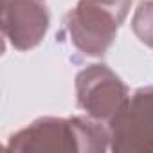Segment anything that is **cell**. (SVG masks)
Returning a JSON list of instances; mask_svg holds the SVG:
<instances>
[{
    "mask_svg": "<svg viewBox=\"0 0 153 153\" xmlns=\"http://www.w3.org/2000/svg\"><path fill=\"white\" fill-rule=\"evenodd\" d=\"M9 151L24 153H105L110 131L88 115L40 117L7 139Z\"/></svg>",
    "mask_w": 153,
    "mask_h": 153,
    "instance_id": "obj_1",
    "label": "cell"
},
{
    "mask_svg": "<svg viewBox=\"0 0 153 153\" xmlns=\"http://www.w3.org/2000/svg\"><path fill=\"white\" fill-rule=\"evenodd\" d=\"M133 0H78L65 16L68 42L85 56L99 58L114 43Z\"/></svg>",
    "mask_w": 153,
    "mask_h": 153,
    "instance_id": "obj_2",
    "label": "cell"
},
{
    "mask_svg": "<svg viewBox=\"0 0 153 153\" xmlns=\"http://www.w3.org/2000/svg\"><path fill=\"white\" fill-rule=\"evenodd\" d=\"M130 90L105 63H92L76 76V103L92 119L108 123L124 108Z\"/></svg>",
    "mask_w": 153,
    "mask_h": 153,
    "instance_id": "obj_3",
    "label": "cell"
},
{
    "mask_svg": "<svg viewBox=\"0 0 153 153\" xmlns=\"http://www.w3.org/2000/svg\"><path fill=\"white\" fill-rule=\"evenodd\" d=\"M110 151L153 153V85L137 88L108 123Z\"/></svg>",
    "mask_w": 153,
    "mask_h": 153,
    "instance_id": "obj_4",
    "label": "cell"
},
{
    "mask_svg": "<svg viewBox=\"0 0 153 153\" xmlns=\"http://www.w3.org/2000/svg\"><path fill=\"white\" fill-rule=\"evenodd\" d=\"M51 25L45 0H2V33L16 51L38 47Z\"/></svg>",
    "mask_w": 153,
    "mask_h": 153,
    "instance_id": "obj_5",
    "label": "cell"
},
{
    "mask_svg": "<svg viewBox=\"0 0 153 153\" xmlns=\"http://www.w3.org/2000/svg\"><path fill=\"white\" fill-rule=\"evenodd\" d=\"M131 29L140 43L153 51V0L140 2L131 18Z\"/></svg>",
    "mask_w": 153,
    "mask_h": 153,
    "instance_id": "obj_6",
    "label": "cell"
}]
</instances>
